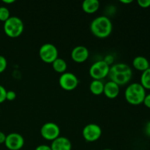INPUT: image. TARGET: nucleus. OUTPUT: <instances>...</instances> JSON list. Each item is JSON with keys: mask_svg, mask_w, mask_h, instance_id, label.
<instances>
[{"mask_svg": "<svg viewBox=\"0 0 150 150\" xmlns=\"http://www.w3.org/2000/svg\"><path fill=\"white\" fill-rule=\"evenodd\" d=\"M113 25L109 18L105 16L95 18L90 23V31L98 38H108L112 32Z\"/></svg>", "mask_w": 150, "mask_h": 150, "instance_id": "f03ea898", "label": "nucleus"}, {"mask_svg": "<svg viewBox=\"0 0 150 150\" xmlns=\"http://www.w3.org/2000/svg\"><path fill=\"white\" fill-rule=\"evenodd\" d=\"M24 29L23 22L17 16H10L4 23V32L7 36L16 38L21 35Z\"/></svg>", "mask_w": 150, "mask_h": 150, "instance_id": "20e7f679", "label": "nucleus"}, {"mask_svg": "<svg viewBox=\"0 0 150 150\" xmlns=\"http://www.w3.org/2000/svg\"><path fill=\"white\" fill-rule=\"evenodd\" d=\"M133 66L136 70L144 72L149 68V62L147 59L142 56H138L133 60Z\"/></svg>", "mask_w": 150, "mask_h": 150, "instance_id": "4468645a", "label": "nucleus"}, {"mask_svg": "<svg viewBox=\"0 0 150 150\" xmlns=\"http://www.w3.org/2000/svg\"><path fill=\"white\" fill-rule=\"evenodd\" d=\"M137 3L142 8H148L150 7V0H138Z\"/></svg>", "mask_w": 150, "mask_h": 150, "instance_id": "5701e85b", "label": "nucleus"}, {"mask_svg": "<svg viewBox=\"0 0 150 150\" xmlns=\"http://www.w3.org/2000/svg\"><path fill=\"white\" fill-rule=\"evenodd\" d=\"M144 131L146 136L150 137V121L148 122L146 124V125H145Z\"/></svg>", "mask_w": 150, "mask_h": 150, "instance_id": "bb28decb", "label": "nucleus"}, {"mask_svg": "<svg viewBox=\"0 0 150 150\" xmlns=\"http://www.w3.org/2000/svg\"><path fill=\"white\" fill-rule=\"evenodd\" d=\"M90 92L95 95H100L103 94L104 83L100 80H93L89 85Z\"/></svg>", "mask_w": 150, "mask_h": 150, "instance_id": "dca6fc26", "label": "nucleus"}, {"mask_svg": "<svg viewBox=\"0 0 150 150\" xmlns=\"http://www.w3.org/2000/svg\"><path fill=\"white\" fill-rule=\"evenodd\" d=\"M143 103L144 104V105L146 107V108H150V94L146 95V96H145L144 98V100Z\"/></svg>", "mask_w": 150, "mask_h": 150, "instance_id": "b1692460", "label": "nucleus"}, {"mask_svg": "<svg viewBox=\"0 0 150 150\" xmlns=\"http://www.w3.org/2000/svg\"><path fill=\"white\" fill-rule=\"evenodd\" d=\"M108 77L110 81L119 86L125 85L131 80L133 76L132 69L125 63H117L110 67Z\"/></svg>", "mask_w": 150, "mask_h": 150, "instance_id": "f257e3e1", "label": "nucleus"}, {"mask_svg": "<svg viewBox=\"0 0 150 150\" xmlns=\"http://www.w3.org/2000/svg\"><path fill=\"white\" fill-rule=\"evenodd\" d=\"M110 66L104 60L97 61L89 68V76L94 80H102L108 76Z\"/></svg>", "mask_w": 150, "mask_h": 150, "instance_id": "39448f33", "label": "nucleus"}, {"mask_svg": "<svg viewBox=\"0 0 150 150\" xmlns=\"http://www.w3.org/2000/svg\"><path fill=\"white\" fill-rule=\"evenodd\" d=\"M51 64H52V67L54 71H56L57 73H61V74L65 73L66 70L67 68V62L63 59L59 58V57L57 59L54 60Z\"/></svg>", "mask_w": 150, "mask_h": 150, "instance_id": "f3484780", "label": "nucleus"}, {"mask_svg": "<svg viewBox=\"0 0 150 150\" xmlns=\"http://www.w3.org/2000/svg\"><path fill=\"white\" fill-rule=\"evenodd\" d=\"M100 7V2L98 0H84L82 3V9L88 14L96 13Z\"/></svg>", "mask_w": 150, "mask_h": 150, "instance_id": "2eb2a0df", "label": "nucleus"}, {"mask_svg": "<svg viewBox=\"0 0 150 150\" xmlns=\"http://www.w3.org/2000/svg\"><path fill=\"white\" fill-rule=\"evenodd\" d=\"M4 144L10 150H19L24 145V139L19 133H11L6 136Z\"/></svg>", "mask_w": 150, "mask_h": 150, "instance_id": "9d476101", "label": "nucleus"}, {"mask_svg": "<svg viewBox=\"0 0 150 150\" xmlns=\"http://www.w3.org/2000/svg\"><path fill=\"white\" fill-rule=\"evenodd\" d=\"M6 94H7L6 89L3 86L0 85V103H2L6 100Z\"/></svg>", "mask_w": 150, "mask_h": 150, "instance_id": "412c9836", "label": "nucleus"}, {"mask_svg": "<svg viewBox=\"0 0 150 150\" xmlns=\"http://www.w3.org/2000/svg\"><path fill=\"white\" fill-rule=\"evenodd\" d=\"M103 150H112V149H103Z\"/></svg>", "mask_w": 150, "mask_h": 150, "instance_id": "7c9ffc66", "label": "nucleus"}, {"mask_svg": "<svg viewBox=\"0 0 150 150\" xmlns=\"http://www.w3.org/2000/svg\"><path fill=\"white\" fill-rule=\"evenodd\" d=\"M120 2L123 3V4H130V3L133 2L132 0H120Z\"/></svg>", "mask_w": 150, "mask_h": 150, "instance_id": "c85d7f7f", "label": "nucleus"}, {"mask_svg": "<svg viewBox=\"0 0 150 150\" xmlns=\"http://www.w3.org/2000/svg\"><path fill=\"white\" fill-rule=\"evenodd\" d=\"M2 1L4 4H12L15 2V0H3Z\"/></svg>", "mask_w": 150, "mask_h": 150, "instance_id": "c756f323", "label": "nucleus"}, {"mask_svg": "<svg viewBox=\"0 0 150 150\" xmlns=\"http://www.w3.org/2000/svg\"><path fill=\"white\" fill-rule=\"evenodd\" d=\"M40 58L45 63H52L58 58V49L51 43H45L40 48Z\"/></svg>", "mask_w": 150, "mask_h": 150, "instance_id": "423d86ee", "label": "nucleus"}, {"mask_svg": "<svg viewBox=\"0 0 150 150\" xmlns=\"http://www.w3.org/2000/svg\"><path fill=\"white\" fill-rule=\"evenodd\" d=\"M89 50L83 45H78L75 47L71 52L72 59L77 63L84 62L89 58Z\"/></svg>", "mask_w": 150, "mask_h": 150, "instance_id": "9b49d317", "label": "nucleus"}, {"mask_svg": "<svg viewBox=\"0 0 150 150\" xmlns=\"http://www.w3.org/2000/svg\"><path fill=\"white\" fill-rule=\"evenodd\" d=\"M59 83L62 89L64 90L73 91L79 85V79L73 73L65 72L60 76Z\"/></svg>", "mask_w": 150, "mask_h": 150, "instance_id": "0eeeda50", "label": "nucleus"}, {"mask_svg": "<svg viewBox=\"0 0 150 150\" xmlns=\"http://www.w3.org/2000/svg\"><path fill=\"white\" fill-rule=\"evenodd\" d=\"M6 135L4 134L3 132L0 131V144H4V142H5L6 139Z\"/></svg>", "mask_w": 150, "mask_h": 150, "instance_id": "cd10ccee", "label": "nucleus"}, {"mask_svg": "<svg viewBox=\"0 0 150 150\" xmlns=\"http://www.w3.org/2000/svg\"><path fill=\"white\" fill-rule=\"evenodd\" d=\"M35 150H51V146L45 144H41L37 146Z\"/></svg>", "mask_w": 150, "mask_h": 150, "instance_id": "393cba45", "label": "nucleus"}, {"mask_svg": "<svg viewBox=\"0 0 150 150\" xmlns=\"http://www.w3.org/2000/svg\"><path fill=\"white\" fill-rule=\"evenodd\" d=\"M51 150H71L72 144L69 139L63 136H59L52 141L51 144Z\"/></svg>", "mask_w": 150, "mask_h": 150, "instance_id": "f8f14e48", "label": "nucleus"}, {"mask_svg": "<svg viewBox=\"0 0 150 150\" xmlns=\"http://www.w3.org/2000/svg\"><path fill=\"white\" fill-rule=\"evenodd\" d=\"M40 134L44 139L52 142L60 136V128L56 123L46 122L41 127Z\"/></svg>", "mask_w": 150, "mask_h": 150, "instance_id": "1a4fd4ad", "label": "nucleus"}, {"mask_svg": "<svg viewBox=\"0 0 150 150\" xmlns=\"http://www.w3.org/2000/svg\"><path fill=\"white\" fill-rule=\"evenodd\" d=\"M7 67V61L3 56L0 55V73H3Z\"/></svg>", "mask_w": 150, "mask_h": 150, "instance_id": "aec40b11", "label": "nucleus"}, {"mask_svg": "<svg viewBox=\"0 0 150 150\" xmlns=\"http://www.w3.org/2000/svg\"><path fill=\"white\" fill-rule=\"evenodd\" d=\"M83 139L88 142H94L98 141L102 135V129L98 125L89 123L86 125L82 131Z\"/></svg>", "mask_w": 150, "mask_h": 150, "instance_id": "6e6552de", "label": "nucleus"}, {"mask_svg": "<svg viewBox=\"0 0 150 150\" xmlns=\"http://www.w3.org/2000/svg\"><path fill=\"white\" fill-rule=\"evenodd\" d=\"M120 86L111 81L104 83L103 94L109 99L117 98L120 94Z\"/></svg>", "mask_w": 150, "mask_h": 150, "instance_id": "ddd939ff", "label": "nucleus"}, {"mask_svg": "<svg viewBox=\"0 0 150 150\" xmlns=\"http://www.w3.org/2000/svg\"><path fill=\"white\" fill-rule=\"evenodd\" d=\"M103 60L108 64V65L110 66L111 64H112L113 62H114V57H113L111 55H108L106 57H105V59Z\"/></svg>", "mask_w": 150, "mask_h": 150, "instance_id": "a878e982", "label": "nucleus"}, {"mask_svg": "<svg viewBox=\"0 0 150 150\" xmlns=\"http://www.w3.org/2000/svg\"><path fill=\"white\" fill-rule=\"evenodd\" d=\"M16 98V93L14 91H7L6 94V100L13 101Z\"/></svg>", "mask_w": 150, "mask_h": 150, "instance_id": "4be33fe9", "label": "nucleus"}, {"mask_svg": "<svg viewBox=\"0 0 150 150\" xmlns=\"http://www.w3.org/2000/svg\"><path fill=\"white\" fill-rule=\"evenodd\" d=\"M10 17V10L6 7H0V21L4 22Z\"/></svg>", "mask_w": 150, "mask_h": 150, "instance_id": "6ab92c4d", "label": "nucleus"}, {"mask_svg": "<svg viewBox=\"0 0 150 150\" xmlns=\"http://www.w3.org/2000/svg\"><path fill=\"white\" fill-rule=\"evenodd\" d=\"M140 82L142 86L145 89L150 90V67L145 70V71L142 72Z\"/></svg>", "mask_w": 150, "mask_h": 150, "instance_id": "a211bd4d", "label": "nucleus"}, {"mask_svg": "<svg viewBox=\"0 0 150 150\" xmlns=\"http://www.w3.org/2000/svg\"><path fill=\"white\" fill-rule=\"evenodd\" d=\"M146 95V89L140 83H130L125 91V98L126 101L133 105L143 103Z\"/></svg>", "mask_w": 150, "mask_h": 150, "instance_id": "7ed1b4c3", "label": "nucleus"}]
</instances>
